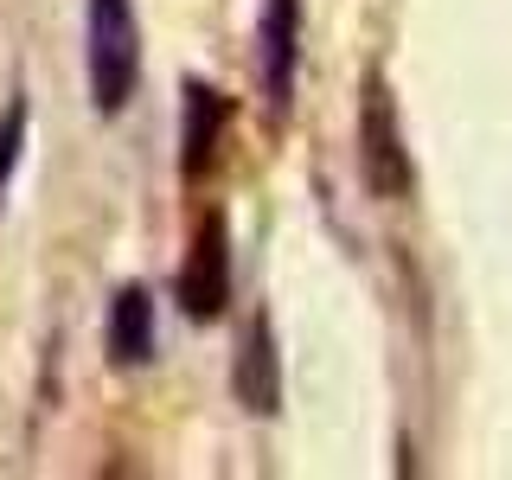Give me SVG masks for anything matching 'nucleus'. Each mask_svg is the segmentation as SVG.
Returning <instances> with one entry per match:
<instances>
[{
  "instance_id": "nucleus-1",
  "label": "nucleus",
  "mask_w": 512,
  "mask_h": 480,
  "mask_svg": "<svg viewBox=\"0 0 512 480\" xmlns=\"http://www.w3.org/2000/svg\"><path fill=\"white\" fill-rule=\"evenodd\" d=\"M84 71L96 116H122L141 84V20L135 0H90L84 7Z\"/></svg>"
},
{
  "instance_id": "nucleus-2",
  "label": "nucleus",
  "mask_w": 512,
  "mask_h": 480,
  "mask_svg": "<svg viewBox=\"0 0 512 480\" xmlns=\"http://www.w3.org/2000/svg\"><path fill=\"white\" fill-rule=\"evenodd\" d=\"M359 180L384 205L410 199V186H416L404 128H397V96H391V84H384V71L365 77V96H359Z\"/></svg>"
},
{
  "instance_id": "nucleus-3",
  "label": "nucleus",
  "mask_w": 512,
  "mask_h": 480,
  "mask_svg": "<svg viewBox=\"0 0 512 480\" xmlns=\"http://www.w3.org/2000/svg\"><path fill=\"white\" fill-rule=\"evenodd\" d=\"M173 295H180L186 320H218L231 308V224H224V212H205L192 224V250L180 263Z\"/></svg>"
},
{
  "instance_id": "nucleus-4",
  "label": "nucleus",
  "mask_w": 512,
  "mask_h": 480,
  "mask_svg": "<svg viewBox=\"0 0 512 480\" xmlns=\"http://www.w3.org/2000/svg\"><path fill=\"white\" fill-rule=\"evenodd\" d=\"M295 71H301V0H263L256 13V84L263 103L288 116L295 103Z\"/></svg>"
},
{
  "instance_id": "nucleus-5",
  "label": "nucleus",
  "mask_w": 512,
  "mask_h": 480,
  "mask_svg": "<svg viewBox=\"0 0 512 480\" xmlns=\"http://www.w3.org/2000/svg\"><path fill=\"white\" fill-rule=\"evenodd\" d=\"M231 391L250 416H276L282 410V352H276V320L256 314L237 340V365H231Z\"/></svg>"
},
{
  "instance_id": "nucleus-6",
  "label": "nucleus",
  "mask_w": 512,
  "mask_h": 480,
  "mask_svg": "<svg viewBox=\"0 0 512 480\" xmlns=\"http://www.w3.org/2000/svg\"><path fill=\"white\" fill-rule=\"evenodd\" d=\"M224 122H231V96L199 84V77H186V103H180V173L186 180H199V173L212 167V154L224 141Z\"/></svg>"
},
{
  "instance_id": "nucleus-7",
  "label": "nucleus",
  "mask_w": 512,
  "mask_h": 480,
  "mask_svg": "<svg viewBox=\"0 0 512 480\" xmlns=\"http://www.w3.org/2000/svg\"><path fill=\"white\" fill-rule=\"evenodd\" d=\"M109 365H122V372H141V365H154V346H160V327H154V295L141 282L116 288V301H109Z\"/></svg>"
},
{
  "instance_id": "nucleus-8",
  "label": "nucleus",
  "mask_w": 512,
  "mask_h": 480,
  "mask_svg": "<svg viewBox=\"0 0 512 480\" xmlns=\"http://www.w3.org/2000/svg\"><path fill=\"white\" fill-rule=\"evenodd\" d=\"M20 154H26V96H13L7 116H0V205H7V186H13Z\"/></svg>"
}]
</instances>
